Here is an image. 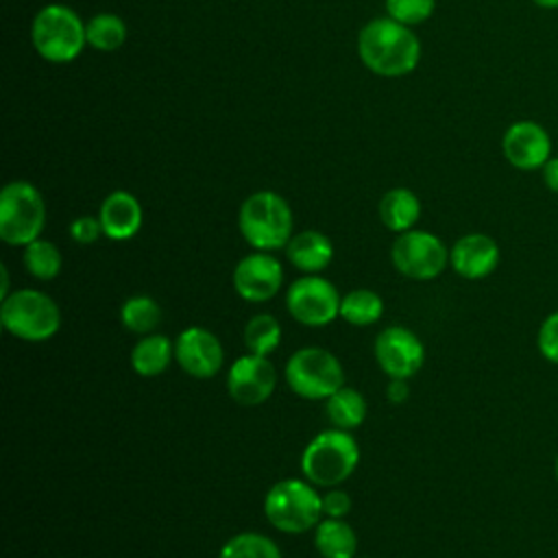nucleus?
Listing matches in <instances>:
<instances>
[{
  "label": "nucleus",
  "mask_w": 558,
  "mask_h": 558,
  "mask_svg": "<svg viewBox=\"0 0 558 558\" xmlns=\"http://www.w3.org/2000/svg\"><path fill=\"white\" fill-rule=\"evenodd\" d=\"M360 61L377 76L397 78L410 74L421 61V41L410 26L392 17L366 22L357 35Z\"/></svg>",
  "instance_id": "1"
},
{
  "label": "nucleus",
  "mask_w": 558,
  "mask_h": 558,
  "mask_svg": "<svg viewBox=\"0 0 558 558\" xmlns=\"http://www.w3.org/2000/svg\"><path fill=\"white\" fill-rule=\"evenodd\" d=\"M238 229L253 251L275 253L286 248L294 235L292 209L288 201L272 190L253 192L240 205Z\"/></svg>",
  "instance_id": "2"
},
{
  "label": "nucleus",
  "mask_w": 558,
  "mask_h": 558,
  "mask_svg": "<svg viewBox=\"0 0 558 558\" xmlns=\"http://www.w3.org/2000/svg\"><path fill=\"white\" fill-rule=\"evenodd\" d=\"M360 462L357 440L349 429L331 427L316 434L301 453V473L320 488L342 486Z\"/></svg>",
  "instance_id": "3"
},
{
  "label": "nucleus",
  "mask_w": 558,
  "mask_h": 558,
  "mask_svg": "<svg viewBox=\"0 0 558 558\" xmlns=\"http://www.w3.org/2000/svg\"><path fill=\"white\" fill-rule=\"evenodd\" d=\"M266 521L283 534H303L323 519L320 493L305 477H283L264 495Z\"/></svg>",
  "instance_id": "4"
},
{
  "label": "nucleus",
  "mask_w": 558,
  "mask_h": 558,
  "mask_svg": "<svg viewBox=\"0 0 558 558\" xmlns=\"http://www.w3.org/2000/svg\"><path fill=\"white\" fill-rule=\"evenodd\" d=\"M0 323L17 340L46 342L61 327V310L50 294L35 288H17L2 299Z\"/></svg>",
  "instance_id": "5"
},
{
  "label": "nucleus",
  "mask_w": 558,
  "mask_h": 558,
  "mask_svg": "<svg viewBox=\"0 0 558 558\" xmlns=\"http://www.w3.org/2000/svg\"><path fill=\"white\" fill-rule=\"evenodd\" d=\"M31 41L41 59L50 63H70L87 44L85 22L65 4H46L33 17Z\"/></svg>",
  "instance_id": "6"
},
{
  "label": "nucleus",
  "mask_w": 558,
  "mask_h": 558,
  "mask_svg": "<svg viewBox=\"0 0 558 558\" xmlns=\"http://www.w3.org/2000/svg\"><path fill=\"white\" fill-rule=\"evenodd\" d=\"M283 377L288 388L307 401H325L344 386L340 360L323 347L296 349L283 366Z\"/></svg>",
  "instance_id": "7"
},
{
  "label": "nucleus",
  "mask_w": 558,
  "mask_h": 558,
  "mask_svg": "<svg viewBox=\"0 0 558 558\" xmlns=\"http://www.w3.org/2000/svg\"><path fill=\"white\" fill-rule=\"evenodd\" d=\"M46 203L28 181H11L0 192V240L9 246H26L41 238Z\"/></svg>",
  "instance_id": "8"
},
{
  "label": "nucleus",
  "mask_w": 558,
  "mask_h": 558,
  "mask_svg": "<svg viewBox=\"0 0 558 558\" xmlns=\"http://www.w3.org/2000/svg\"><path fill=\"white\" fill-rule=\"evenodd\" d=\"M395 270L414 281H432L449 266V248L445 242L425 229L397 233L390 246Z\"/></svg>",
  "instance_id": "9"
},
{
  "label": "nucleus",
  "mask_w": 558,
  "mask_h": 558,
  "mask_svg": "<svg viewBox=\"0 0 558 558\" xmlns=\"http://www.w3.org/2000/svg\"><path fill=\"white\" fill-rule=\"evenodd\" d=\"M340 292L323 275H301L286 288V310L303 327H327L340 316Z\"/></svg>",
  "instance_id": "10"
},
{
  "label": "nucleus",
  "mask_w": 558,
  "mask_h": 558,
  "mask_svg": "<svg viewBox=\"0 0 558 558\" xmlns=\"http://www.w3.org/2000/svg\"><path fill=\"white\" fill-rule=\"evenodd\" d=\"M277 388V368L266 355L242 353L235 357L227 371V392L229 397L244 405L255 408L266 403Z\"/></svg>",
  "instance_id": "11"
},
{
  "label": "nucleus",
  "mask_w": 558,
  "mask_h": 558,
  "mask_svg": "<svg viewBox=\"0 0 558 558\" xmlns=\"http://www.w3.org/2000/svg\"><path fill=\"white\" fill-rule=\"evenodd\" d=\"M377 366L388 377H414L425 362V347L421 338L401 325L384 327L373 344Z\"/></svg>",
  "instance_id": "12"
},
{
  "label": "nucleus",
  "mask_w": 558,
  "mask_h": 558,
  "mask_svg": "<svg viewBox=\"0 0 558 558\" xmlns=\"http://www.w3.org/2000/svg\"><path fill=\"white\" fill-rule=\"evenodd\" d=\"M174 362L194 379H211L225 366V349L214 331L192 325L174 340Z\"/></svg>",
  "instance_id": "13"
},
{
  "label": "nucleus",
  "mask_w": 558,
  "mask_h": 558,
  "mask_svg": "<svg viewBox=\"0 0 558 558\" xmlns=\"http://www.w3.org/2000/svg\"><path fill=\"white\" fill-rule=\"evenodd\" d=\"M231 281L240 299L248 303H266L277 296L283 286V266L272 253L253 251L235 264Z\"/></svg>",
  "instance_id": "14"
},
{
  "label": "nucleus",
  "mask_w": 558,
  "mask_h": 558,
  "mask_svg": "<svg viewBox=\"0 0 558 558\" xmlns=\"http://www.w3.org/2000/svg\"><path fill=\"white\" fill-rule=\"evenodd\" d=\"M501 150L512 168L525 172L538 170L551 157V137L543 124L534 120H519L506 129Z\"/></svg>",
  "instance_id": "15"
},
{
  "label": "nucleus",
  "mask_w": 558,
  "mask_h": 558,
  "mask_svg": "<svg viewBox=\"0 0 558 558\" xmlns=\"http://www.w3.org/2000/svg\"><path fill=\"white\" fill-rule=\"evenodd\" d=\"M499 244L486 233H466L449 248V266L456 275L477 281L493 275L499 266Z\"/></svg>",
  "instance_id": "16"
},
{
  "label": "nucleus",
  "mask_w": 558,
  "mask_h": 558,
  "mask_svg": "<svg viewBox=\"0 0 558 558\" xmlns=\"http://www.w3.org/2000/svg\"><path fill=\"white\" fill-rule=\"evenodd\" d=\"M98 220L102 225V235L113 242L131 240L144 220L140 201L126 190H113L105 196L98 209Z\"/></svg>",
  "instance_id": "17"
},
{
  "label": "nucleus",
  "mask_w": 558,
  "mask_h": 558,
  "mask_svg": "<svg viewBox=\"0 0 558 558\" xmlns=\"http://www.w3.org/2000/svg\"><path fill=\"white\" fill-rule=\"evenodd\" d=\"M286 257L303 275H320L333 259V244L323 231L305 229L290 238Z\"/></svg>",
  "instance_id": "18"
},
{
  "label": "nucleus",
  "mask_w": 558,
  "mask_h": 558,
  "mask_svg": "<svg viewBox=\"0 0 558 558\" xmlns=\"http://www.w3.org/2000/svg\"><path fill=\"white\" fill-rule=\"evenodd\" d=\"M131 368L140 377H157L161 375L174 360V342L166 333H148L140 336V340L131 349Z\"/></svg>",
  "instance_id": "19"
},
{
  "label": "nucleus",
  "mask_w": 558,
  "mask_h": 558,
  "mask_svg": "<svg viewBox=\"0 0 558 558\" xmlns=\"http://www.w3.org/2000/svg\"><path fill=\"white\" fill-rule=\"evenodd\" d=\"M379 220L392 233H403L414 229L421 218V201L408 187H392L379 201Z\"/></svg>",
  "instance_id": "20"
},
{
  "label": "nucleus",
  "mask_w": 558,
  "mask_h": 558,
  "mask_svg": "<svg viewBox=\"0 0 558 558\" xmlns=\"http://www.w3.org/2000/svg\"><path fill=\"white\" fill-rule=\"evenodd\" d=\"M314 547L320 558H355L357 534L347 519L323 517L314 527Z\"/></svg>",
  "instance_id": "21"
},
{
  "label": "nucleus",
  "mask_w": 558,
  "mask_h": 558,
  "mask_svg": "<svg viewBox=\"0 0 558 558\" xmlns=\"http://www.w3.org/2000/svg\"><path fill=\"white\" fill-rule=\"evenodd\" d=\"M368 412L364 395L353 386L338 388L329 399H325V414L333 427L340 429H355L364 423Z\"/></svg>",
  "instance_id": "22"
},
{
  "label": "nucleus",
  "mask_w": 558,
  "mask_h": 558,
  "mask_svg": "<svg viewBox=\"0 0 558 558\" xmlns=\"http://www.w3.org/2000/svg\"><path fill=\"white\" fill-rule=\"evenodd\" d=\"M384 316V299L371 288H353L342 294L340 318L353 327H368Z\"/></svg>",
  "instance_id": "23"
},
{
  "label": "nucleus",
  "mask_w": 558,
  "mask_h": 558,
  "mask_svg": "<svg viewBox=\"0 0 558 558\" xmlns=\"http://www.w3.org/2000/svg\"><path fill=\"white\" fill-rule=\"evenodd\" d=\"M120 323L135 336L155 333L161 323V307L148 294H133L120 307Z\"/></svg>",
  "instance_id": "24"
},
{
  "label": "nucleus",
  "mask_w": 558,
  "mask_h": 558,
  "mask_svg": "<svg viewBox=\"0 0 558 558\" xmlns=\"http://www.w3.org/2000/svg\"><path fill=\"white\" fill-rule=\"evenodd\" d=\"M242 340H244V347L248 353L268 357L281 342V325L268 312L253 314L244 325Z\"/></svg>",
  "instance_id": "25"
},
{
  "label": "nucleus",
  "mask_w": 558,
  "mask_h": 558,
  "mask_svg": "<svg viewBox=\"0 0 558 558\" xmlns=\"http://www.w3.org/2000/svg\"><path fill=\"white\" fill-rule=\"evenodd\" d=\"M22 264L31 277L39 279V281H50L61 272L63 257H61V251L57 244H52L50 240L37 238L24 246Z\"/></svg>",
  "instance_id": "26"
},
{
  "label": "nucleus",
  "mask_w": 558,
  "mask_h": 558,
  "mask_svg": "<svg viewBox=\"0 0 558 558\" xmlns=\"http://www.w3.org/2000/svg\"><path fill=\"white\" fill-rule=\"evenodd\" d=\"M218 558H283V554L266 534L238 532L222 543Z\"/></svg>",
  "instance_id": "27"
},
{
  "label": "nucleus",
  "mask_w": 558,
  "mask_h": 558,
  "mask_svg": "<svg viewBox=\"0 0 558 558\" xmlns=\"http://www.w3.org/2000/svg\"><path fill=\"white\" fill-rule=\"evenodd\" d=\"M87 44L100 52H113L126 41V24L116 13H96L85 24Z\"/></svg>",
  "instance_id": "28"
},
{
  "label": "nucleus",
  "mask_w": 558,
  "mask_h": 558,
  "mask_svg": "<svg viewBox=\"0 0 558 558\" xmlns=\"http://www.w3.org/2000/svg\"><path fill=\"white\" fill-rule=\"evenodd\" d=\"M436 0H386V15L405 24L416 26L432 17Z\"/></svg>",
  "instance_id": "29"
},
{
  "label": "nucleus",
  "mask_w": 558,
  "mask_h": 558,
  "mask_svg": "<svg viewBox=\"0 0 558 558\" xmlns=\"http://www.w3.org/2000/svg\"><path fill=\"white\" fill-rule=\"evenodd\" d=\"M536 347L547 362L558 364V310L543 318L536 333Z\"/></svg>",
  "instance_id": "30"
},
{
  "label": "nucleus",
  "mask_w": 558,
  "mask_h": 558,
  "mask_svg": "<svg viewBox=\"0 0 558 558\" xmlns=\"http://www.w3.org/2000/svg\"><path fill=\"white\" fill-rule=\"evenodd\" d=\"M68 231L76 244H94L102 235V225L98 216H76Z\"/></svg>",
  "instance_id": "31"
},
{
  "label": "nucleus",
  "mask_w": 558,
  "mask_h": 558,
  "mask_svg": "<svg viewBox=\"0 0 558 558\" xmlns=\"http://www.w3.org/2000/svg\"><path fill=\"white\" fill-rule=\"evenodd\" d=\"M320 506H323V517L344 519L351 510V497L340 486H333V488H327V493L320 495Z\"/></svg>",
  "instance_id": "32"
},
{
  "label": "nucleus",
  "mask_w": 558,
  "mask_h": 558,
  "mask_svg": "<svg viewBox=\"0 0 558 558\" xmlns=\"http://www.w3.org/2000/svg\"><path fill=\"white\" fill-rule=\"evenodd\" d=\"M410 397V384L408 379L403 377H388V384H386V399L395 405H401L405 403Z\"/></svg>",
  "instance_id": "33"
},
{
  "label": "nucleus",
  "mask_w": 558,
  "mask_h": 558,
  "mask_svg": "<svg viewBox=\"0 0 558 558\" xmlns=\"http://www.w3.org/2000/svg\"><path fill=\"white\" fill-rule=\"evenodd\" d=\"M543 172V183L549 192L558 194V157H549L547 163L541 168Z\"/></svg>",
  "instance_id": "34"
},
{
  "label": "nucleus",
  "mask_w": 558,
  "mask_h": 558,
  "mask_svg": "<svg viewBox=\"0 0 558 558\" xmlns=\"http://www.w3.org/2000/svg\"><path fill=\"white\" fill-rule=\"evenodd\" d=\"M0 275H2V290H0V296L4 299V296L11 292V288H9V270H7L4 264L0 266Z\"/></svg>",
  "instance_id": "35"
},
{
  "label": "nucleus",
  "mask_w": 558,
  "mask_h": 558,
  "mask_svg": "<svg viewBox=\"0 0 558 558\" xmlns=\"http://www.w3.org/2000/svg\"><path fill=\"white\" fill-rule=\"evenodd\" d=\"M541 9H558V0H532Z\"/></svg>",
  "instance_id": "36"
},
{
  "label": "nucleus",
  "mask_w": 558,
  "mask_h": 558,
  "mask_svg": "<svg viewBox=\"0 0 558 558\" xmlns=\"http://www.w3.org/2000/svg\"><path fill=\"white\" fill-rule=\"evenodd\" d=\"M554 471H556V480H558V456H556V464H554Z\"/></svg>",
  "instance_id": "37"
}]
</instances>
